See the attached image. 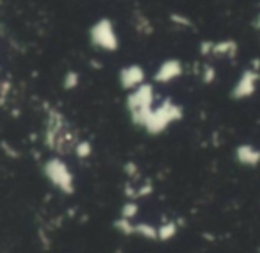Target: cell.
Wrapping results in <instances>:
<instances>
[{
    "label": "cell",
    "instance_id": "obj_1",
    "mask_svg": "<svg viewBox=\"0 0 260 253\" xmlns=\"http://www.w3.org/2000/svg\"><path fill=\"white\" fill-rule=\"evenodd\" d=\"M43 175L55 191L68 196L75 193V177L68 164L59 157H52L43 164Z\"/></svg>",
    "mask_w": 260,
    "mask_h": 253
},
{
    "label": "cell",
    "instance_id": "obj_2",
    "mask_svg": "<svg viewBox=\"0 0 260 253\" xmlns=\"http://www.w3.org/2000/svg\"><path fill=\"white\" fill-rule=\"evenodd\" d=\"M180 109L177 107V105L173 104H166L162 105L160 109H157L155 112H152L150 114V118L146 119L145 126L148 129L152 134H157V132H162L164 129H166L170 123L177 121L178 118H180Z\"/></svg>",
    "mask_w": 260,
    "mask_h": 253
},
{
    "label": "cell",
    "instance_id": "obj_3",
    "mask_svg": "<svg viewBox=\"0 0 260 253\" xmlns=\"http://www.w3.org/2000/svg\"><path fill=\"white\" fill-rule=\"evenodd\" d=\"M128 107L130 112H132V118L138 123L145 125L146 119L152 114V89L150 87H141L138 93L130 97Z\"/></svg>",
    "mask_w": 260,
    "mask_h": 253
},
{
    "label": "cell",
    "instance_id": "obj_4",
    "mask_svg": "<svg viewBox=\"0 0 260 253\" xmlns=\"http://www.w3.org/2000/svg\"><path fill=\"white\" fill-rule=\"evenodd\" d=\"M260 80V73L256 68H248L246 72H242V75L239 77L237 84L232 89V98L235 100H244L255 94L256 86H258Z\"/></svg>",
    "mask_w": 260,
    "mask_h": 253
},
{
    "label": "cell",
    "instance_id": "obj_5",
    "mask_svg": "<svg viewBox=\"0 0 260 253\" xmlns=\"http://www.w3.org/2000/svg\"><path fill=\"white\" fill-rule=\"evenodd\" d=\"M235 161L241 166L246 168H256L260 164V148L249 143H242L235 148Z\"/></svg>",
    "mask_w": 260,
    "mask_h": 253
},
{
    "label": "cell",
    "instance_id": "obj_6",
    "mask_svg": "<svg viewBox=\"0 0 260 253\" xmlns=\"http://www.w3.org/2000/svg\"><path fill=\"white\" fill-rule=\"evenodd\" d=\"M178 230H180V225H178L175 219L164 221L162 225H159V227H157V241H159V242L173 241V239L178 235Z\"/></svg>",
    "mask_w": 260,
    "mask_h": 253
},
{
    "label": "cell",
    "instance_id": "obj_7",
    "mask_svg": "<svg viewBox=\"0 0 260 253\" xmlns=\"http://www.w3.org/2000/svg\"><path fill=\"white\" fill-rule=\"evenodd\" d=\"M182 73V66L178 61H170V62H164L162 68L159 70L157 73V79L162 80V82H170L173 80L175 77H178Z\"/></svg>",
    "mask_w": 260,
    "mask_h": 253
},
{
    "label": "cell",
    "instance_id": "obj_8",
    "mask_svg": "<svg viewBox=\"0 0 260 253\" xmlns=\"http://www.w3.org/2000/svg\"><path fill=\"white\" fill-rule=\"evenodd\" d=\"M121 80H123V86H125V87L138 86V84L143 80V70L138 68V66H132V68L123 70Z\"/></svg>",
    "mask_w": 260,
    "mask_h": 253
},
{
    "label": "cell",
    "instance_id": "obj_9",
    "mask_svg": "<svg viewBox=\"0 0 260 253\" xmlns=\"http://www.w3.org/2000/svg\"><path fill=\"white\" fill-rule=\"evenodd\" d=\"M136 235L143 237L145 241H157V227L148 221L136 223Z\"/></svg>",
    "mask_w": 260,
    "mask_h": 253
},
{
    "label": "cell",
    "instance_id": "obj_10",
    "mask_svg": "<svg viewBox=\"0 0 260 253\" xmlns=\"http://www.w3.org/2000/svg\"><path fill=\"white\" fill-rule=\"evenodd\" d=\"M138 214H139V203L136 200H126L121 205V210H119V217H125V219L130 221H134Z\"/></svg>",
    "mask_w": 260,
    "mask_h": 253
},
{
    "label": "cell",
    "instance_id": "obj_11",
    "mask_svg": "<svg viewBox=\"0 0 260 253\" xmlns=\"http://www.w3.org/2000/svg\"><path fill=\"white\" fill-rule=\"evenodd\" d=\"M114 228L119 232L121 235H136V223L130 219H125V217H116L114 219Z\"/></svg>",
    "mask_w": 260,
    "mask_h": 253
},
{
    "label": "cell",
    "instance_id": "obj_12",
    "mask_svg": "<svg viewBox=\"0 0 260 253\" xmlns=\"http://www.w3.org/2000/svg\"><path fill=\"white\" fill-rule=\"evenodd\" d=\"M210 50L217 55H235V52H237V45H235L234 41H224V43L210 47Z\"/></svg>",
    "mask_w": 260,
    "mask_h": 253
},
{
    "label": "cell",
    "instance_id": "obj_13",
    "mask_svg": "<svg viewBox=\"0 0 260 253\" xmlns=\"http://www.w3.org/2000/svg\"><path fill=\"white\" fill-rule=\"evenodd\" d=\"M91 152H93V150H91V145L89 143H79V145H77V148H75V153L77 155L80 157V159H87V157L91 155Z\"/></svg>",
    "mask_w": 260,
    "mask_h": 253
}]
</instances>
